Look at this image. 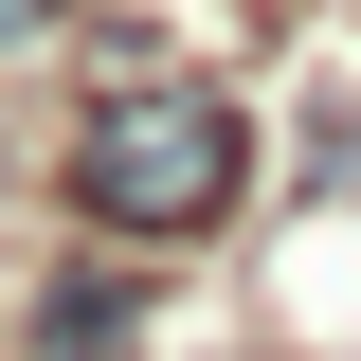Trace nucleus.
<instances>
[{
    "instance_id": "nucleus-2",
    "label": "nucleus",
    "mask_w": 361,
    "mask_h": 361,
    "mask_svg": "<svg viewBox=\"0 0 361 361\" xmlns=\"http://www.w3.org/2000/svg\"><path fill=\"white\" fill-rule=\"evenodd\" d=\"M18 18H37V0H0V37H18Z\"/></svg>"
},
{
    "instance_id": "nucleus-1",
    "label": "nucleus",
    "mask_w": 361,
    "mask_h": 361,
    "mask_svg": "<svg viewBox=\"0 0 361 361\" xmlns=\"http://www.w3.org/2000/svg\"><path fill=\"white\" fill-rule=\"evenodd\" d=\"M235 163H253V127L217 90H109L90 109V217L109 235H217Z\"/></svg>"
}]
</instances>
